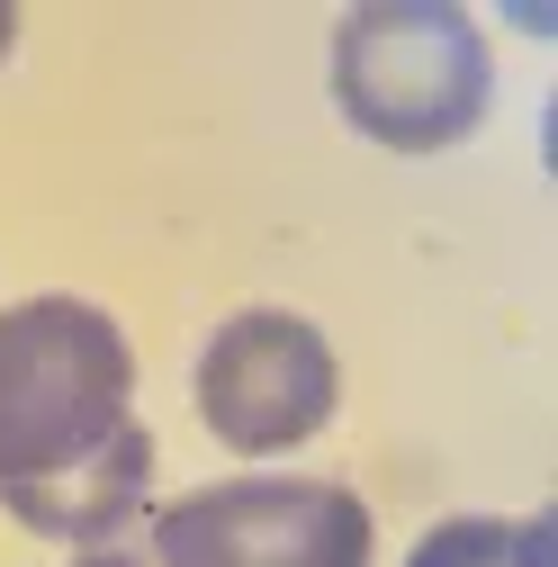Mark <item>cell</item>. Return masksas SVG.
<instances>
[{"instance_id":"obj_8","label":"cell","mask_w":558,"mask_h":567,"mask_svg":"<svg viewBox=\"0 0 558 567\" xmlns=\"http://www.w3.org/2000/svg\"><path fill=\"white\" fill-rule=\"evenodd\" d=\"M19 45V10H10V0H0V54H10Z\"/></svg>"},{"instance_id":"obj_1","label":"cell","mask_w":558,"mask_h":567,"mask_svg":"<svg viewBox=\"0 0 558 567\" xmlns=\"http://www.w3.org/2000/svg\"><path fill=\"white\" fill-rule=\"evenodd\" d=\"M135 423V351L91 298H19L0 316V495L82 468Z\"/></svg>"},{"instance_id":"obj_3","label":"cell","mask_w":558,"mask_h":567,"mask_svg":"<svg viewBox=\"0 0 558 567\" xmlns=\"http://www.w3.org/2000/svg\"><path fill=\"white\" fill-rule=\"evenodd\" d=\"M163 567H370L379 523L333 477H226L145 514Z\"/></svg>"},{"instance_id":"obj_2","label":"cell","mask_w":558,"mask_h":567,"mask_svg":"<svg viewBox=\"0 0 558 567\" xmlns=\"http://www.w3.org/2000/svg\"><path fill=\"white\" fill-rule=\"evenodd\" d=\"M496 63L451 0H370L333 28V109L388 154H451L486 126Z\"/></svg>"},{"instance_id":"obj_7","label":"cell","mask_w":558,"mask_h":567,"mask_svg":"<svg viewBox=\"0 0 558 567\" xmlns=\"http://www.w3.org/2000/svg\"><path fill=\"white\" fill-rule=\"evenodd\" d=\"M73 567H163V558H154V540H145V514H135L126 532H108V540L73 549Z\"/></svg>"},{"instance_id":"obj_4","label":"cell","mask_w":558,"mask_h":567,"mask_svg":"<svg viewBox=\"0 0 558 567\" xmlns=\"http://www.w3.org/2000/svg\"><path fill=\"white\" fill-rule=\"evenodd\" d=\"M333 396H342L333 342L289 307H244L198 351V414H207V433L226 451H244V460L316 442Z\"/></svg>"},{"instance_id":"obj_6","label":"cell","mask_w":558,"mask_h":567,"mask_svg":"<svg viewBox=\"0 0 558 567\" xmlns=\"http://www.w3.org/2000/svg\"><path fill=\"white\" fill-rule=\"evenodd\" d=\"M405 567H558V523L549 514H523V523L451 514V523H433L424 540H414Z\"/></svg>"},{"instance_id":"obj_5","label":"cell","mask_w":558,"mask_h":567,"mask_svg":"<svg viewBox=\"0 0 558 567\" xmlns=\"http://www.w3.org/2000/svg\"><path fill=\"white\" fill-rule=\"evenodd\" d=\"M145 486H154V433L126 423V433L108 451H91L82 468H63L45 486H10L0 505H10V523L45 532V540L91 549V540H108V532H126L135 514H145Z\"/></svg>"}]
</instances>
